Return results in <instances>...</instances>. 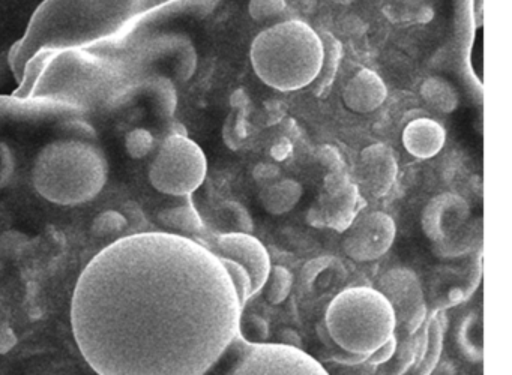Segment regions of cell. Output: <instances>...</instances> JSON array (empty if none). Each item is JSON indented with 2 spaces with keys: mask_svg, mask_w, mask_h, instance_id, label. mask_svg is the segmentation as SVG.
<instances>
[{
  "mask_svg": "<svg viewBox=\"0 0 512 375\" xmlns=\"http://www.w3.org/2000/svg\"><path fill=\"white\" fill-rule=\"evenodd\" d=\"M244 306L220 258L172 231L121 237L83 270L71 300L77 347L98 375H206Z\"/></svg>",
  "mask_w": 512,
  "mask_h": 375,
  "instance_id": "obj_1",
  "label": "cell"
},
{
  "mask_svg": "<svg viewBox=\"0 0 512 375\" xmlns=\"http://www.w3.org/2000/svg\"><path fill=\"white\" fill-rule=\"evenodd\" d=\"M250 59L266 86L278 92H296L319 77L325 47L310 24L289 20L262 30L251 44Z\"/></svg>",
  "mask_w": 512,
  "mask_h": 375,
  "instance_id": "obj_2",
  "label": "cell"
},
{
  "mask_svg": "<svg viewBox=\"0 0 512 375\" xmlns=\"http://www.w3.org/2000/svg\"><path fill=\"white\" fill-rule=\"evenodd\" d=\"M109 176L106 155L85 140H56L38 153L32 168L35 191L59 206H80L94 200Z\"/></svg>",
  "mask_w": 512,
  "mask_h": 375,
  "instance_id": "obj_3",
  "label": "cell"
},
{
  "mask_svg": "<svg viewBox=\"0 0 512 375\" xmlns=\"http://www.w3.org/2000/svg\"><path fill=\"white\" fill-rule=\"evenodd\" d=\"M325 330L335 347L367 362L368 356L395 338L394 309L376 288H347L329 303Z\"/></svg>",
  "mask_w": 512,
  "mask_h": 375,
  "instance_id": "obj_4",
  "label": "cell"
},
{
  "mask_svg": "<svg viewBox=\"0 0 512 375\" xmlns=\"http://www.w3.org/2000/svg\"><path fill=\"white\" fill-rule=\"evenodd\" d=\"M422 231L440 258H455L475 251L482 240V227L470 221V207L460 195L443 192L422 210Z\"/></svg>",
  "mask_w": 512,
  "mask_h": 375,
  "instance_id": "obj_5",
  "label": "cell"
},
{
  "mask_svg": "<svg viewBox=\"0 0 512 375\" xmlns=\"http://www.w3.org/2000/svg\"><path fill=\"white\" fill-rule=\"evenodd\" d=\"M208 159L202 147L184 134L164 138L149 167V182L161 194L190 197L205 182Z\"/></svg>",
  "mask_w": 512,
  "mask_h": 375,
  "instance_id": "obj_6",
  "label": "cell"
},
{
  "mask_svg": "<svg viewBox=\"0 0 512 375\" xmlns=\"http://www.w3.org/2000/svg\"><path fill=\"white\" fill-rule=\"evenodd\" d=\"M376 290L394 309L397 339L410 338L418 333L428 315L419 276L407 267H394L380 276Z\"/></svg>",
  "mask_w": 512,
  "mask_h": 375,
  "instance_id": "obj_7",
  "label": "cell"
},
{
  "mask_svg": "<svg viewBox=\"0 0 512 375\" xmlns=\"http://www.w3.org/2000/svg\"><path fill=\"white\" fill-rule=\"evenodd\" d=\"M365 206L356 183L346 171H328L322 192L307 213L308 224L344 233Z\"/></svg>",
  "mask_w": 512,
  "mask_h": 375,
  "instance_id": "obj_8",
  "label": "cell"
},
{
  "mask_svg": "<svg viewBox=\"0 0 512 375\" xmlns=\"http://www.w3.org/2000/svg\"><path fill=\"white\" fill-rule=\"evenodd\" d=\"M227 375H329V372L301 347L265 342L251 345Z\"/></svg>",
  "mask_w": 512,
  "mask_h": 375,
  "instance_id": "obj_9",
  "label": "cell"
},
{
  "mask_svg": "<svg viewBox=\"0 0 512 375\" xmlns=\"http://www.w3.org/2000/svg\"><path fill=\"white\" fill-rule=\"evenodd\" d=\"M343 251L358 263L379 260L394 245L397 225L388 213H359L355 221L344 231Z\"/></svg>",
  "mask_w": 512,
  "mask_h": 375,
  "instance_id": "obj_10",
  "label": "cell"
},
{
  "mask_svg": "<svg viewBox=\"0 0 512 375\" xmlns=\"http://www.w3.org/2000/svg\"><path fill=\"white\" fill-rule=\"evenodd\" d=\"M211 251L217 257L236 261L247 270L253 296L263 290L272 264L268 249L257 237L248 233H220L215 237Z\"/></svg>",
  "mask_w": 512,
  "mask_h": 375,
  "instance_id": "obj_11",
  "label": "cell"
},
{
  "mask_svg": "<svg viewBox=\"0 0 512 375\" xmlns=\"http://www.w3.org/2000/svg\"><path fill=\"white\" fill-rule=\"evenodd\" d=\"M398 176L394 150L383 143H374L359 153L355 183L361 194L382 198L391 191Z\"/></svg>",
  "mask_w": 512,
  "mask_h": 375,
  "instance_id": "obj_12",
  "label": "cell"
},
{
  "mask_svg": "<svg viewBox=\"0 0 512 375\" xmlns=\"http://www.w3.org/2000/svg\"><path fill=\"white\" fill-rule=\"evenodd\" d=\"M388 96L383 78L373 69L364 68L356 72L343 90V102L350 111L368 114L382 107Z\"/></svg>",
  "mask_w": 512,
  "mask_h": 375,
  "instance_id": "obj_13",
  "label": "cell"
},
{
  "mask_svg": "<svg viewBox=\"0 0 512 375\" xmlns=\"http://www.w3.org/2000/svg\"><path fill=\"white\" fill-rule=\"evenodd\" d=\"M404 149L418 159H431L439 155L446 143L443 125L430 117L410 120L401 134Z\"/></svg>",
  "mask_w": 512,
  "mask_h": 375,
  "instance_id": "obj_14",
  "label": "cell"
},
{
  "mask_svg": "<svg viewBox=\"0 0 512 375\" xmlns=\"http://www.w3.org/2000/svg\"><path fill=\"white\" fill-rule=\"evenodd\" d=\"M304 188L298 180L281 177L275 182L262 186L260 203L269 215L280 216L292 212L301 201Z\"/></svg>",
  "mask_w": 512,
  "mask_h": 375,
  "instance_id": "obj_15",
  "label": "cell"
},
{
  "mask_svg": "<svg viewBox=\"0 0 512 375\" xmlns=\"http://www.w3.org/2000/svg\"><path fill=\"white\" fill-rule=\"evenodd\" d=\"M421 96L425 104L437 113L449 114L457 110L458 93L452 83L442 77H430L422 83Z\"/></svg>",
  "mask_w": 512,
  "mask_h": 375,
  "instance_id": "obj_16",
  "label": "cell"
},
{
  "mask_svg": "<svg viewBox=\"0 0 512 375\" xmlns=\"http://www.w3.org/2000/svg\"><path fill=\"white\" fill-rule=\"evenodd\" d=\"M218 222L223 233H253L254 222L250 212L238 201H226L218 209Z\"/></svg>",
  "mask_w": 512,
  "mask_h": 375,
  "instance_id": "obj_17",
  "label": "cell"
},
{
  "mask_svg": "<svg viewBox=\"0 0 512 375\" xmlns=\"http://www.w3.org/2000/svg\"><path fill=\"white\" fill-rule=\"evenodd\" d=\"M161 218H163L161 221L172 230L184 231V233H200L203 230L202 218L191 203L166 210Z\"/></svg>",
  "mask_w": 512,
  "mask_h": 375,
  "instance_id": "obj_18",
  "label": "cell"
},
{
  "mask_svg": "<svg viewBox=\"0 0 512 375\" xmlns=\"http://www.w3.org/2000/svg\"><path fill=\"white\" fill-rule=\"evenodd\" d=\"M292 285L293 276L287 267L280 266V264L271 266L268 278H266L265 285H263L266 300L272 305H280L289 297Z\"/></svg>",
  "mask_w": 512,
  "mask_h": 375,
  "instance_id": "obj_19",
  "label": "cell"
},
{
  "mask_svg": "<svg viewBox=\"0 0 512 375\" xmlns=\"http://www.w3.org/2000/svg\"><path fill=\"white\" fill-rule=\"evenodd\" d=\"M238 335H241L250 345L265 344L266 339L269 338L268 323L260 315L241 314Z\"/></svg>",
  "mask_w": 512,
  "mask_h": 375,
  "instance_id": "obj_20",
  "label": "cell"
},
{
  "mask_svg": "<svg viewBox=\"0 0 512 375\" xmlns=\"http://www.w3.org/2000/svg\"><path fill=\"white\" fill-rule=\"evenodd\" d=\"M220 260L223 266L226 267L230 279H232V284L233 287H235L236 294H238L239 302H241L242 306H245L247 300L253 296L250 275H248L247 270H245L241 264L236 263V261L229 260V258H220Z\"/></svg>",
  "mask_w": 512,
  "mask_h": 375,
  "instance_id": "obj_21",
  "label": "cell"
},
{
  "mask_svg": "<svg viewBox=\"0 0 512 375\" xmlns=\"http://www.w3.org/2000/svg\"><path fill=\"white\" fill-rule=\"evenodd\" d=\"M286 0H250L248 14L254 21H271L286 11Z\"/></svg>",
  "mask_w": 512,
  "mask_h": 375,
  "instance_id": "obj_22",
  "label": "cell"
},
{
  "mask_svg": "<svg viewBox=\"0 0 512 375\" xmlns=\"http://www.w3.org/2000/svg\"><path fill=\"white\" fill-rule=\"evenodd\" d=\"M478 329H481V327L476 326L475 317L467 318L461 326V350L472 360H479L482 356V341H476V330Z\"/></svg>",
  "mask_w": 512,
  "mask_h": 375,
  "instance_id": "obj_23",
  "label": "cell"
},
{
  "mask_svg": "<svg viewBox=\"0 0 512 375\" xmlns=\"http://www.w3.org/2000/svg\"><path fill=\"white\" fill-rule=\"evenodd\" d=\"M395 351H397V336L389 339L383 347H380L379 350L374 351L371 356H368L367 362L374 363V365L389 362V360L392 359V356H394Z\"/></svg>",
  "mask_w": 512,
  "mask_h": 375,
  "instance_id": "obj_24",
  "label": "cell"
},
{
  "mask_svg": "<svg viewBox=\"0 0 512 375\" xmlns=\"http://www.w3.org/2000/svg\"><path fill=\"white\" fill-rule=\"evenodd\" d=\"M320 162L328 168V171L344 170L340 153L331 146H325L319 153Z\"/></svg>",
  "mask_w": 512,
  "mask_h": 375,
  "instance_id": "obj_25",
  "label": "cell"
},
{
  "mask_svg": "<svg viewBox=\"0 0 512 375\" xmlns=\"http://www.w3.org/2000/svg\"><path fill=\"white\" fill-rule=\"evenodd\" d=\"M254 177L262 186L280 179V170L275 165H259L254 171Z\"/></svg>",
  "mask_w": 512,
  "mask_h": 375,
  "instance_id": "obj_26",
  "label": "cell"
}]
</instances>
